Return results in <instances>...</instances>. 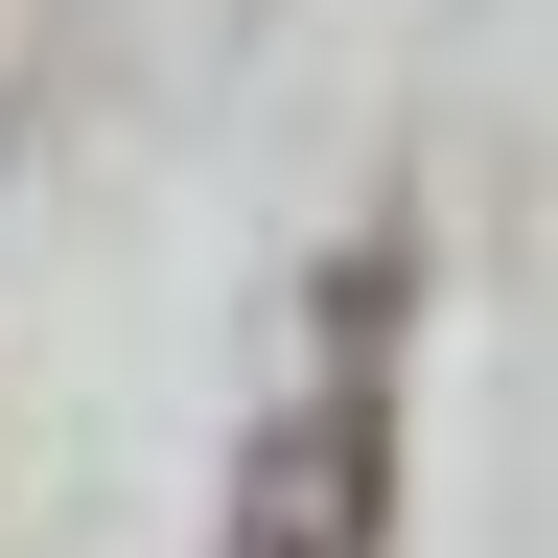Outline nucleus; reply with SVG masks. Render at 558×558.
<instances>
[{"label": "nucleus", "instance_id": "obj_1", "mask_svg": "<svg viewBox=\"0 0 558 558\" xmlns=\"http://www.w3.org/2000/svg\"><path fill=\"white\" fill-rule=\"evenodd\" d=\"M256 558H373V396H326L303 442L256 465Z\"/></svg>", "mask_w": 558, "mask_h": 558}]
</instances>
